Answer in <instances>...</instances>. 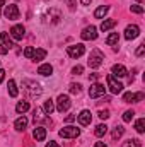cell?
Listing matches in <instances>:
<instances>
[{"instance_id": "cell-1", "label": "cell", "mask_w": 145, "mask_h": 147, "mask_svg": "<svg viewBox=\"0 0 145 147\" xmlns=\"http://www.w3.org/2000/svg\"><path fill=\"white\" fill-rule=\"evenodd\" d=\"M22 89L28 92L29 98H38V96H41V92H43L41 86L38 84L36 80H29V79L22 80Z\"/></svg>"}, {"instance_id": "cell-2", "label": "cell", "mask_w": 145, "mask_h": 147, "mask_svg": "<svg viewBox=\"0 0 145 147\" xmlns=\"http://www.w3.org/2000/svg\"><path fill=\"white\" fill-rule=\"evenodd\" d=\"M103 62H104V55H103V51L101 50H92L91 51V55H89V60H87V65L91 67V69H99L101 65H103Z\"/></svg>"}, {"instance_id": "cell-3", "label": "cell", "mask_w": 145, "mask_h": 147, "mask_svg": "<svg viewBox=\"0 0 145 147\" xmlns=\"http://www.w3.org/2000/svg\"><path fill=\"white\" fill-rule=\"evenodd\" d=\"M70 105H72L70 98H68L67 94H60L58 99H56V111L63 113V111H67L68 108H70Z\"/></svg>"}, {"instance_id": "cell-4", "label": "cell", "mask_w": 145, "mask_h": 147, "mask_svg": "<svg viewBox=\"0 0 145 147\" xmlns=\"http://www.w3.org/2000/svg\"><path fill=\"white\" fill-rule=\"evenodd\" d=\"M106 82H108V87H109V91H111L113 94H119V92L123 91V84L118 82L113 75H108V77H106Z\"/></svg>"}, {"instance_id": "cell-5", "label": "cell", "mask_w": 145, "mask_h": 147, "mask_svg": "<svg viewBox=\"0 0 145 147\" xmlns=\"http://www.w3.org/2000/svg\"><path fill=\"white\" fill-rule=\"evenodd\" d=\"M58 134H60V137H63V139H75V137L80 135V130H79L77 127H65V128H62Z\"/></svg>"}, {"instance_id": "cell-6", "label": "cell", "mask_w": 145, "mask_h": 147, "mask_svg": "<svg viewBox=\"0 0 145 147\" xmlns=\"http://www.w3.org/2000/svg\"><path fill=\"white\" fill-rule=\"evenodd\" d=\"M67 53H68V57H72V58H79V57H82L84 53H85V48H84V45H72V46H67Z\"/></svg>"}, {"instance_id": "cell-7", "label": "cell", "mask_w": 145, "mask_h": 147, "mask_svg": "<svg viewBox=\"0 0 145 147\" xmlns=\"http://www.w3.org/2000/svg\"><path fill=\"white\" fill-rule=\"evenodd\" d=\"M104 92H106V87H104L103 84H99V82L92 84L91 89H89V96H91L92 99H96V98H99V96H104Z\"/></svg>"}, {"instance_id": "cell-8", "label": "cell", "mask_w": 145, "mask_h": 147, "mask_svg": "<svg viewBox=\"0 0 145 147\" xmlns=\"http://www.w3.org/2000/svg\"><path fill=\"white\" fill-rule=\"evenodd\" d=\"M144 98H145L144 92H125L123 94L125 103H140V101H144Z\"/></svg>"}, {"instance_id": "cell-9", "label": "cell", "mask_w": 145, "mask_h": 147, "mask_svg": "<svg viewBox=\"0 0 145 147\" xmlns=\"http://www.w3.org/2000/svg\"><path fill=\"white\" fill-rule=\"evenodd\" d=\"M24 33H26L24 26H21V24H15V26H12V29H10L9 36L12 38V39H15V41H21V39L24 38Z\"/></svg>"}, {"instance_id": "cell-10", "label": "cell", "mask_w": 145, "mask_h": 147, "mask_svg": "<svg viewBox=\"0 0 145 147\" xmlns=\"http://www.w3.org/2000/svg\"><path fill=\"white\" fill-rule=\"evenodd\" d=\"M3 14H5V17H7L9 21H15V19H19V9H17V5H15V3L7 5Z\"/></svg>"}, {"instance_id": "cell-11", "label": "cell", "mask_w": 145, "mask_h": 147, "mask_svg": "<svg viewBox=\"0 0 145 147\" xmlns=\"http://www.w3.org/2000/svg\"><path fill=\"white\" fill-rule=\"evenodd\" d=\"M80 38L85 39V41L96 39V38H97V29H96V26H87V28L80 33Z\"/></svg>"}, {"instance_id": "cell-12", "label": "cell", "mask_w": 145, "mask_h": 147, "mask_svg": "<svg viewBox=\"0 0 145 147\" xmlns=\"http://www.w3.org/2000/svg\"><path fill=\"white\" fill-rule=\"evenodd\" d=\"M138 34H140V28H138L137 24L126 26V29H125V38H126V39H135Z\"/></svg>"}, {"instance_id": "cell-13", "label": "cell", "mask_w": 145, "mask_h": 147, "mask_svg": "<svg viewBox=\"0 0 145 147\" xmlns=\"http://www.w3.org/2000/svg\"><path fill=\"white\" fill-rule=\"evenodd\" d=\"M77 120H79V123H80L82 127H85V125H89V123L92 121V115H91L89 110H84V111H80V115L77 116Z\"/></svg>"}, {"instance_id": "cell-14", "label": "cell", "mask_w": 145, "mask_h": 147, "mask_svg": "<svg viewBox=\"0 0 145 147\" xmlns=\"http://www.w3.org/2000/svg\"><path fill=\"white\" fill-rule=\"evenodd\" d=\"M111 72H113V77H126V75H128V70H126L123 65H119V63L113 65Z\"/></svg>"}, {"instance_id": "cell-15", "label": "cell", "mask_w": 145, "mask_h": 147, "mask_svg": "<svg viewBox=\"0 0 145 147\" xmlns=\"http://www.w3.org/2000/svg\"><path fill=\"white\" fill-rule=\"evenodd\" d=\"M26 127H28V118L22 115V116H19V118L15 120V123H14V128H15L17 132H24V130H26Z\"/></svg>"}, {"instance_id": "cell-16", "label": "cell", "mask_w": 145, "mask_h": 147, "mask_svg": "<svg viewBox=\"0 0 145 147\" xmlns=\"http://www.w3.org/2000/svg\"><path fill=\"white\" fill-rule=\"evenodd\" d=\"M43 113H44V111L41 110V108H34V110H33V120H34V123H39V121H50Z\"/></svg>"}, {"instance_id": "cell-17", "label": "cell", "mask_w": 145, "mask_h": 147, "mask_svg": "<svg viewBox=\"0 0 145 147\" xmlns=\"http://www.w3.org/2000/svg\"><path fill=\"white\" fill-rule=\"evenodd\" d=\"M33 137H34L36 140H39V142L44 140V139H46V128H44V127H36L34 132H33Z\"/></svg>"}, {"instance_id": "cell-18", "label": "cell", "mask_w": 145, "mask_h": 147, "mask_svg": "<svg viewBox=\"0 0 145 147\" xmlns=\"http://www.w3.org/2000/svg\"><path fill=\"white\" fill-rule=\"evenodd\" d=\"M118 24V21L116 19H106V21H103V24H101V31H109V29H113L114 26Z\"/></svg>"}, {"instance_id": "cell-19", "label": "cell", "mask_w": 145, "mask_h": 147, "mask_svg": "<svg viewBox=\"0 0 145 147\" xmlns=\"http://www.w3.org/2000/svg\"><path fill=\"white\" fill-rule=\"evenodd\" d=\"M38 74L39 75H51L53 74V67L50 65V63H43V65H39V69H38Z\"/></svg>"}, {"instance_id": "cell-20", "label": "cell", "mask_w": 145, "mask_h": 147, "mask_svg": "<svg viewBox=\"0 0 145 147\" xmlns=\"http://www.w3.org/2000/svg\"><path fill=\"white\" fill-rule=\"evenodd\" d=\"M108 10H109L108 5H101V7H97V9H96V12H94V17H96V19H103V17L108 14Z\"/></svg>"}, {"instance_id": "cell-21", "label": "cell", "mask_w": 145, "mask_h": 147, "mask_svg": "<svg viewBox=\"0 0 145 147\" xmlns=\"http://www.w3.org/2000/svg\"><path fill=\"white\" fill-rule=\"evenodd\" d=\"M0 39H2V45L7 48V50H10L12 46H14V43H12V39H10V36H9V33H2V36H0Z\"/></svg>"}, {"instance_id": "cell-22", "label": "cell", "mask_w": 145, "mask_h": 147, "mask_svg": "<svg viewBox=\"0 0 145 147\" xmlns=\"http://www.w3.org/2000/svg\"><path fill=\"white\" fill-rule=\"evenodd\" d=\"M44 57H46V50H43V48H38V50H34L33 60H34V62H41V60H44Z\"/></svg>"}, {"instance_id": "cell-23", "label": "cell", "mask_w": 145, "mask_h": 147, "mask_svg": "<svg viewBox=\"0 0 145 147\" xmlns=\"http://www.w3.org/2000/svg\"><path fill=\"white\" fill-rule=\"evenodd\" d=\"M7 87H9V94L12 96V98H15L17 94H19V91H17V86H15V80H9V84H7Z\"/></svg>"}, {"instance_id": "cell-24", "label": "cell", "mask_w": 145, "mask_h": 147, "mask_svg": "<svg viewBox=\"0 0 145 147\" xmlns=\"http://www.w3.org/2000/svg\"><path fill=\"white\" fill-rule=\"evenodd\" d=\"M55 110V103H53V99H46L44 101V106H43V111L46 113V115H51Z\"/></svg>"}, {"instance_id": "cell-25", "label": "cell", "mask_w": 145, "mask_h": 147, "mask_svg": "<svg viewBox=\"0 0 145 147\" xmlns=\"http://www.w3.org/2000/svg\"><path fill=\"white\" fill-rule=\"evenodd\" d=\"M29 110V103L28 101H19L17 105H15V111L21 115V113H26V111Z\"/></svg>"}, {"instance_id": "cell-26", "label": "cell", "mask_w": 145, "mask_h": 147, "mask_svg": "<svg viewBox=\"0 0 145 147\" xmlns=\"http://www.w3.org/2000/svg\"><path fill=\"white\" fill-rule=\"evenodd\" d=\"M118 41H119V34H118V33H111V34L106 38V45H109V46L118 45Z\"/></svg>"}, {"instance_id": "cell-27", "label": "cell", "mask_w": 145, "mask_h": 147, "mask_svg": "<svg viewBox=\"0 0 145 147\" xmlns=\"http://www.w3.org/2000/svg\"><path fill=\"white\" fill-rule=\"evenodd\" d=\"M106 132H108V127H106L104 123H101V125H97V127H96V130H94V134H96V137H104V135H106Z\"/></svg>"}, {"instance_id": "cell-28", "label": "cell", "mask_w": 145, "mask_h": 147, "mask_svg": "<svg viewBox=\"0 0 145 147\" xmlns=\"http://www.w3.org/2000/svg\"><path fill=\"white\" fill-rule=\"evenodd\" d=\"M123 134H125V128H123L121 125H118V127H114V130H113L111 137H113V140H116V139H119Z\"/></svg>"}, {"instance_id": "cell-29", "label": "cell", "mask_w": 145, "mask_h": 147, "mask_svg": "<svg viewBox=\"0 0 145 147\" xmlns=\"http://www.w3.org/2000/svg\"><path fill=\"white\" fill-rule=\"evenodd\" d=\"M121 147H142V142L138 139H128L126 142H123Z\"/></svg>"}, {"instance_id": "cell-30", "label": "cell", "mask_w": 145, "mask_h": 147, "mask_svg": "<svg viewBox=\"0 0 145 147\" xmlns=\"http://www.w3.org/2000/svg\"><path fill=\"white\" fill-rule=\"evenodd\" d=\"M135 130H137L138 134H144L145 132V118L137 120V123H135Z\"/></svg>"}, {"instance_id": "cell-31", "label": "cell", "mask_w": 145, "mask_h": 147, "mask_svg": "<svg viewBox=\"0 0 145 147\" xmlns=\"http://www.w3.org/2000/svg\"><path fill=\"white\" fill-rule=\"evenodd\" d=\"M133 116H135V111L133 110H128L123 113V121H132L133 120Z\"/></svg>"}, {"instance_id": "cell-32", "label": "cell", "mask_w": 145, "mask_h": 147, "mask_svg": "<svg viewBox=\"0 0 145 147\" xmlns=\"http://www.w3.org/2000/svg\"><path fill=\"white\" fill-rule=\"evenodd\" d=\"M80 91H82L80 84H70V92L72 94H80Z\"/></svg>"}, {"instance_id": "cell-33", "label": "cell", "mask_w": 145, "mask_h": 147, "mask_svg": "<svg viewBox=\"0 0 145 147\" xmlns=\"http://www.w3.org/2000/svg\"><path fill=\"white\" fill-rule=\"evenodd\" d=\"M130 9H132V12H135V14H144V7H142V5H138V3L132 5Z\"/></svg>"}, {"instance_id": "cell-34", "label": "cell", "mask_w": 145, "mask_h": 147, "mask_svg": "<svg viewBox=\"0 0 145 147\" xmlns=\"http://www.w3.org/2000/svg\"><path fill=\"white\" fill-rule=\"evenodd\" d=\"M33 55H34V48H33V46H28V48L24 50V57H26V58H33Z\"/></svg>"}, {"instance_id": "cell-35", "label": "cell", "mask_w": 145, "mask_h": 147, "mask_svg": "<svg viewBox=\"0 0 145 147\" xmlns=\"http://www.w3.org/2000/svg\"><path fill=\"white\" fill-rule=\"evenodd\" d=\"M82 72H84V67H82V65H77V67H73V69H72L73 75H80Z\"/></svg>"}, {"instance_id": "cell-36", "label": "cell", "mask_w": 145, "mask_h": 147, "mask_svg": "<svg viewBox=\"0 0 145 147\" xmlns=\"http://www.w3.org/2000/svg\"><path fill=\"white\" fill-rule=\"evenodd\" d=\"M99 118H101V120H108L109 118V111L108 110H104V111L101 110L99 111Z\"/></svg>"}, {"instance_id": "cell-37", "label": "cell", "mask_w": 145, "mask_h": 147, "mask_svg": "<svg viewBox=\"0 0 145 147\" xmlns=\"http://www.w3.org/2000/svg\"><path fill=\"white\" fill-rule=\"evenodd\" d=\"M144 51H145V43H142V45L137 48V57H142V55H144Z\"/></svg>"}, {"instance_id": "cell-38", "label": "cell", "mask_w": 145, "mask_h": 147, "mask_svg": "<svg viewBox=\"0 0 145 147\" xmlns=\"http://www.w3.org/2000/svg\"><path fill=\"white\" fill-rule=\"evenodd\" d=\"M7 51H9V50H7V48H5V46H3V45L0 43V55H5Z\"/></svg>"}, {"instance_id": "cell-39", "label": "cell", "mask_w": 145, "mask_h": 147, "mask_svg": "<svg viewBox=\"0 0 145 147\" xmlns=\"http://www.w3.org/2000/svg\"><path fill=\"white\" fill-rule=\"evenodd\" d=\"M89 79H91V80H97V79H99V74H91Z\"/></svg>"}, {"instance_id": "cell-40", "label": "cell", "mask_w": 145, "mask_h": 147, "mask_svg": "<svg viewBox=\"0 0 145 147\" xmlns=\"http://www.w3.org/2000/svg\"><path fill=\"white\" fill-rule=\"evenodd\" d=\"M46 147H60V146H58L56 142H53V140H51V142H48V144H46Z\"/></svg>"}, {"instance_id": "cell-41", "label": "cell", "mask_w": 145, "mask_h": 147, "mask_svg": "<svg viewBox=\"0 0 145 147\" xmlns=\"http://www.w3.org/2000/svg\"><path fill=\"white\" fill-rule=\"evenodd\" d=\"M94 147H108V146H106L104 142H96V144H94Z\"/></svg>"}, {"instance_id": "cell-42", "label": "cell", "mask_w": 145, "mask_h": 147, "mask_svg": "<svg viewBox=\"0 0 145 147\" xmlns=\"http://www.w3.org/2000/svg\"><path fill=\"white\" fill-rule=\"evenodd\" d=\"M3 77H5V70L0 69V84H2V80H3Z\"/></svg>"}, {"instance_id": "cell-43", "label": "cell", "mask_w": 145, "mask_h": 147, "mask_svg": "<svg viewBox=\"0 0 145 147\" xmlns=\"http://www.w3.org/2000/svg\"><path fill=\"white\" fill-rule=\"evenodd\" d=\"M73 120H75V116H73V115H68V116H67V121H68V123L73 121Z\"/></svg>"}, {"instance_id": "cell-44", "label": "cell", "mask_w": 145, "mask_h": 147, "mask_svg": "<svg viewBox=\"0 0 145 147\" xmlns=\"http://www.w3.org/2000/svg\"><path fill=\"white\" fill-rule=\"evenodd\" d=\"M80 3H82V5H89V3H91V0H80Z\"/></svg>"}, {"instance_id": "cell-45", "label": "cell", "mask_w": 145, "mask_h": 147, "mask_svg": "<svg viewBox=\"0 0 145 147\" xmlns=\"http://www.w3.org/2000/svg\"><path fill=\"white\" fill-rule=\"evenodd\" d=\"M2 5H3V0H0V10H2Z\"/></svg>"}, {"instance_id": "cell-46", "label": "cell", "mask_w": 145, "mask_h": 147, "mask_svg": "<svg viewBox=\"0 0 145 147\" xmlns=\"http://www.w3.org/2000/svg\"><path fill=\"white\" fill-rule=\"evenodd\" d=\"M142 2H144V0H138V3H142Z\"/></svg>"}]
</instances>
